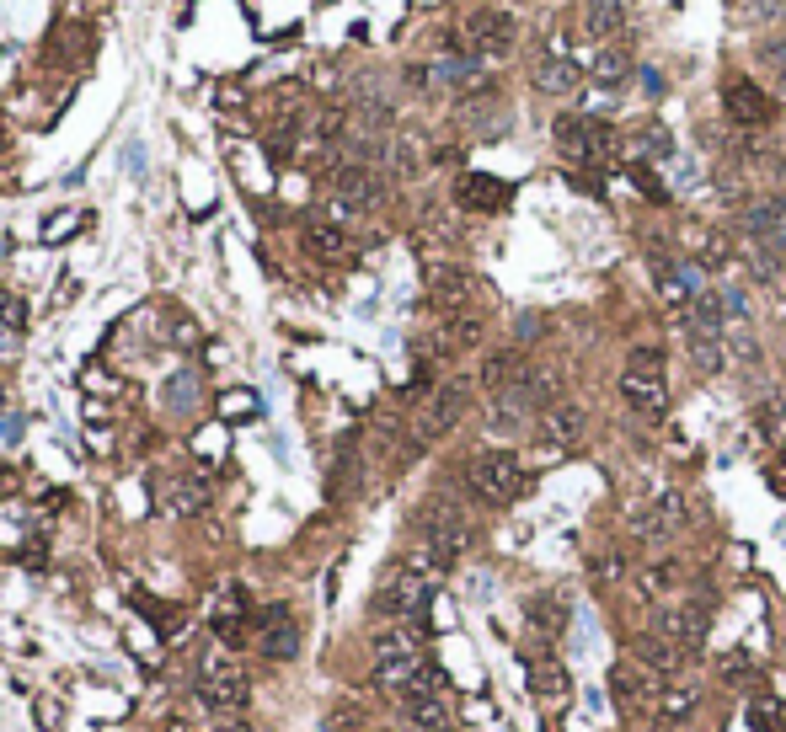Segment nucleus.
Returning a JSON list of instances; mask_svg holds the SVG:
<instances>
[{
    "instance_id": "18",
    "label": "nucleus",
    "mask_w": 786,
    "mask_h": 732,
    "mask_svg": "<svg viewBox=\"0 0 786 732\" xmlns=\"http://www.w3.org/2000/svg\"><path fill=\"white\" fill-rule=\"evenodd\" d=\"M428 300H434L444 316H460V310H471V300H476V278L466 268H434V278H428Z\"/></svg>"
},
{
    "instance_id": "5",
    "label": "nucleus",
    "mask_w": 786,
    "mask_h": 732,
    "mask_svg": "<svg viewBox=\"0 0 786 732\" xmlns=\"http://www.w3.org/2000/svg\"><path fill=\"white\" fill-rule=\"evenodd\" d=\"M428 604H434V578H428L423 567H412V562L380 588V615L412 620V626H423V610H428Z\"/></svg>"
},
{
    "instance_id": "20",
    "label": "nucleus",
    "mask_w": 786,
    "mask_h": 732,
    "mask_svg": "<svg viewBox=\"0 0 786 732\" xmlns=\"http://www.w3.org/2000/svg\"><path fill=\"white\" fill-rule=\"evenodd\" d=\"M631 27V0H583V33L589 38H621Z\"/></svg>"
},
{
    "instance_id": "4",
    "label": "nucleus",
    "mask_w": 786,
    "mask_h": 732,
    "mask_svg": "<svg viewBox=\"0 0 786 732\" xmlns=\"http://www.w3.org/2000/svg\"><path fill=\"white\" fill-rule=\"evenodd\" d=\"M551 134H557V150H562L567 166H599V161H610V134H605V123L589 118V113H562Z\"/></svg>"
},
{
    "instance_id": "16",
    "label": "nucleus",
    "mask_w": 786,
    "mask_h": 732,
    "mask_svg": "<svg viewBox=\"0 0 786 732\" xmlns=\"http://www.w3.org/2000/svg\"><path fill=\"white\" fill-rule=\"evenodd\" d=\"M524 674H530V690L546 700V706H562L567 695H573V679H567V663L557 652H530L524 658Z\"/></svg>"
},
{
    "instance_id": "42",
    "label": "nucleus",
    "mask_w": 786,
    "mask_h": 732,
    "mask_svg": "<svg viewBox=\"0 0 786 732\" xmlns=\"http://www.w3.org/2000/svg\"><path fill=\"white\" fill-rule=\"evenodd\" d=\"M0 321H6L11 332H22V326H27V310H22V300H0Z\"/></svg>"
},
{
    "instance_id": "33",
    "label": "nucleus",
    "mask_w": 786,
    "mask_h": 732,
    "mask_svg": "<svg viewBox=\"0 0 786 732\" xmlns=\"http://www.w3.org/2000/svg\"><path fill=\"white\" fill-rule=\"evenodd\" d=\"M760 433L776 449H786V396H770L765 407H760Z\"/></svg>"
},
{
    "instance_id": "2",
    "label": "nucleus",
    "mask_w": 786,
    "mask_h": 732,
    "mask_svg": "<svg viewBox=\"0 0 786 732\" xmlns=\"http://www.w3.org/2000/svg\"><path fill=\"white\" fill-rule=\"evenodd\" d=\"M198 700L214 711V722H230V716H241L246 700H252V679H246V668L236 658L209 652L204 668H198Z\"/></svg>"
},
{
    "instance_id": "23",
    "label": "nucleus",
    "mask_w": 786,
    "mask_h": 732,
    "mask_svg": "<svg viewBox=\"0 0 786 732\" xmlns=\"http://www.w3.org/2000/svg\"><path fill=\"white\" fill-rule=\"evenodd\" d=\"M305 252L311 257H321V262H343L353 246H348V230L343 225H332V220H305Z\"/></svg>"
},
{
    "instance_id": "39",
    "label": "nucleus",
    "mask_w": 786,
    "mask_h": 732,
    "mask_svg": "<svg viewBox=\"0 0 786 732\" xmlns=\"http://www.w3.org/2000/svg\"><path fill=\"white\" fill-rule=\"evenodd\" d=\"M33 716H38V727H43V732H54L59 722H65V706H59V700H49V695H43V700H33Z\"/></svg>"
},
{
    "instance_id": "32",
    "label": "nucleus",
    "mask_w": 786,
    "mask_h": 732,
    "mask_svg": "<svg viewBox=\"0 0 786 732\" xmlns=\"http://www.w3.org/2000/svg\"><path fill=\"white\" fill-rule=\"evenodd\" d=\"M754 59H760V70H770V81H776L781 97H786V33H781V38H765Z\"/></svg>"
},
{
    "instance_id": "31",
    "label": "nucleus",
    "mask_w": 786,
    "mask_h": 732,
    "mask_svg": "<svg viewBox=\"0 0 786 732\" xmlns=\"http://www.w3.org/2000/svg\"><path fill=\"white\" fill-rule=\"evenodd\" d=\"M690 711H696V690H685V684H669L658 695V722H685Z\"/></svg>"
},
{
    "instance_id": "9",
    "label": "nucleus",
    "mask_w": 786,
    "mask_h": 732,
    "mask_svg": "<svg viewBox=\"0 0 786 732\" xmlns=\"http://www.w3.org/2000/svg\"><path fill=\"white\" fill-rule=\"evenodd\" d=\"M471 407V385H439L434 396L423 401V412H418V428H412V439L418 444H434V439H444L455 423H460V412Z\"/></svg>"
},
{
    "instance_id": "1",
    "label": "nucleus",
    "mask_w": 786,
    "mask_h": 732,
    "mask_svg": "<svg viewBox=\"0 0 786 732\" xmlns=\"http://www.w3.org/2000/svg\"><path fill=\"white\" fill-rule=\"evenodd\" d=\"M375 684L385 695H418V690H444V674L423 652L418 631H385L375 642Z\"/></svg>"
},
{
    "instance_id": "19",
    "label": "nucleus",
    "mask_w": 786,
    "mask_h": 732,
    "mask_svg": "<svg viewBox=\"0 0 786 732\" xmlns=\"http://www.w3.org/2000/svg\"><path fill=\"white\" fill-rule=\"evenodd\" d=\"M455 204L460 209H476V214H492L508 204V182L503 177H487V171H466L455 182Z\"/></svg>"
},
{
    "instance_id": "40",
    "label": "nucleus",
    "mask_w": 786,
    "mask_h": 732,
    "mask_svg": "<svg viewBox=\"0 0 786 732\" xmlns=\"http://www.w3.org/2000/svg\"><path fill=\"white\" fill-rule=\"evenodd\" d=\"M220 412H225V417H252V412H257V396H252V391H230V396L220 401Z\"/></svg>"
},
{
    "instance_id": "22",
    "label": "nucleus",
    "mask_w": 786,
    "mask_h": 732,
    "mask_svg": "<svg viewBox=\"0 0 786 732\" xmlns=\"http://www.w3.org/2000/svg\"><path fill=\"white\" fill-rule=\"evenodd\" d=\"M535 91H546V97H573L578 81H583V70L573 65V54H546L541 65H535Z\"/></svg>"
},
{
    "instance_id": "45",
    "label": "nucleus",
    "mask_w": 786,
    "mask_h": 732,
    "mask_svg": "<svg viewBox=\"0 0 786 732\" xmlns=\"http://www.w3.org/2000/svg\"><path fill=\"white\" fill-rule=\"evenodd\" d=\"M22 433V417H0V439H17Z\"/></svg>"
},
{
    "instance_id": "13",
    "label": "nucleus",
    "mask_w": 786,
    "mask_h": 732,
    "mask_svg": "<svg viewBox=\"0 0 786 732\" xmlns=\"http://www.w3.org/2000/svg\"><path fill=\"white\" fill-rule=\"evenodd\" d=\"M722 113H728L738 129H765L776 107H770V97L749 75H728V81H722Z\"/></svg>"
},
{
    "instance_id": "34",
    "label": "nucleus",
    "mask_w": 786,
    "mask_h": 732,
    "mask_svg": "<svg viewBox=\"0 0 786 732\" xmlns=\"http://www.w3.org/2000/svg\"><path fill=\"white\" fill-rule=\"evenodd\" d=\"M669 155H674L669 129H658V123H653V129L637 134V161H669Z\"/></svg>"
},
{
    "instance_id": "24",
    "label": "nucleus",
    "mask_w": 786,
    "mask_h": 732,
    "mask_svg": "<svg viewBox=\"0 0 786 732\" xmlns=\"http://www.w3.org/2000/svg\"><path fill=\"white\" fill-rule=\"evenodd\" d=\"M402 711H407V722H418L423 732H444V727H450V700H444V690H418V695H407Z\"/></svg>"
},
{
    "instance_id": "43",
    "label": "nucleus",
    "mask_w": 786,
    "mask_h": 732,
    "mask_svg": "<svg viewBox=\"0 0 786 732\" xmlns=\"http://www.w3.org/2000/svg\"><path fill=\"white\" fill-rule=\"evenodd\" d=\"M514 337H541V316H519Z\"/></svg>"
},
{
    "instance_id": "28",
    "label": "nucleus",
    "mask_w": 786,
    "mask_h": 732,
    "mask_svg": "<svg viewBox=\"0 0 786 732\" xmlns=\"http://www.w3.org/2000/svg\"><path fill=\"white\" fill-rule=\"evenodd\" d=\"M626 75H631V49H626V43H605L599 59H594V81L605 86V91H615Z\"/></svg>"
},
{
    "instance_id": "6",
    "label": "nucleus",
    "mask_w": 786,
    "mask_h": 732,
    "mask_svg": "<svg viewBox=\"0 0 786 732\" xmlns=\"http://www.w3.org/2000/svg\"><path fill=\"white\" fill-rule=\"evenodd\" d=\"M514 38H519V27H514V17H508V11H498V6L471 11L466 27H460V43H466L471 59H498V54L514 49Z\"/></svg>"
},
{
    "instance_id": "44",
    "label": "nucleus",
    "mask_w": 786,
    "mask_h": 732,
    "mask_svg": "<svg viewBox=\"0 0 786 732\" xmlns=\"http://www.w3.org/2000/svg\"><path fill=\"white\" fill-rule=\"evenodd\" d=\"M642 91H647V97H658V91H664V75H658V70H642Z\"/></svg>"
},
{
    "instance_id": "17",
    "label": "nucleus",
    "mask_w": 786,
    "mask_h": 732,
    "mask_svg": "<svg viewBox=\"0 0 786 732\" xmlns=\"http://www.w3.org/2000/svg\"><path fill=\"white\" fill-rule=\"evenodd\" d=\"M631 658H637L647 674H658V679H674L685 668V658L690 652L680 647V642H669V636H658V631H642L637 642H631Z\"/></svg>"
},
{
    "instance_id": "12",
    "label": "nucleus",
    "mask_w": 786,
    "mask_h": 732,
    "mask_svg": "<svg viewBox=\"0 0 786 732\" xmlns=\"http://www.w3.org/2000/svg\"><path fill=\"white\" fill-rule=\"evenodd\" d=\"M257 647H262V658H273V663H289L300 652V620L289 615V604L257 610Z\"/></svg>"
},
{
    "instance_id": "8",
    "label": "nucleus",
    "mask_w": 786,
    "mask_h": 732,
    "mask_svg": "<svg viewBox=\"0 0 786 732\" xmlns=\"http://www.w3.org/2000/svg\"><path fill=\"white\" fill-rule=\"evenodd\" d=\"M685 524H690V503H685V492H658L653 503H647L637 513V540L647 545H669V540H680L685 535Z\"/></svg>"
},
{
    "instance_id": "38",
    "label": "nucleus",
    "mask_w": 786,
    "mask_h": 732,
    "mask_svg": "<svg viewBox=\"0 0 786 732\" xmlns=\"http://www.w3.org/2000/svg\"><path fill=\"white\" fill-rule=\"evenodd\" d=\"M722 679H728V684H754V679H760V668H754L749 652H728V658H722Z\"/></svg>"
},
{
    "instance_id": "36",
    "label": "nucleus",
    "mask_w": 786,
    "mask_h": 732,
    "mask_svg": "<svg viewBox=\"0 0 786 732\" xmlns=\"http://www.w3.org/2000/svg\"><path fill=\"white\" fill-rule=\"evenodd\" d=\"M728 11H733V22L760 27V22H770L781 11V0H728Z\"/></svg>"
},
{
    "instance_id": "41",
    "label": "nucleus",
    "mask_w": 786,
    "mask_h": 732,
    "mask_svg": "<svg viewBox=\"0 0 786 732\" xmlns=\"http://www.w3.org/2000/svg\"><path fill=\"white\" fill-rule=\"evenodd\" d=\"M70 230H81V214H54V220L43 225V241H65Z\"/></svg>"
},
{
    "instance_id": "37",
    "label": "nucleus",
    "mask_w": 786,
    "mask_h": 732,
    "mask_svg": "<svg viewBox=\"0 0 786 732\" xmlns=\"http://www.w3.org/2000/svg\"><path fill=\"white\" fill-rule=\"evenodd\" d=\"M214 631H220L230 647H241V642H246V610H241V604H225V610H214Z\"/></svg>"
},
{
    "instance_id": "11",
    "label": "nucleus",
    "mask_w": 786,
    "mask_h": 732,
    "mask_svg": "<svg viewBox=\"0 0 786 732\" xmlns=\"http://www.w3.org/2000/svg\"><path fill=\"white\" fill-rule=\"evenodd\" d=\"M653 631L680 642L685 652H696V647H706V631H712V604L706 599L701 604H669V610H658Z\"/></svg>"
},
{
    "instance_id": "14",
    "label": "nucleus",
    "mask_w": 786,
    "mask_h": 732,
    "mask_svg": "<svg viewBox=\"0 0 786 732\" xmlns=\"http://www.w3.org/2000/svg\"><path fill=\"white\" fill-rule=\"evenodd\" d=\"M621 396L631 412L642 417H664L669 412V385H664V369H642V364H626L621 369Z\"/></svg>"
},
{
    "instance_id": "47",
    "label": "nucleus",
    "mask_w": 786,
    "mask_h": 732,
    "mask_svg": "<svg viewBox=\"0 0 786 732\" xmlns=\"http://www.w3.org/2000/svg\"><path fill=\"white\" fill-rule=\"evenodd\" d=\"M220 732H252V727H246L241 716H230V722H220Z\"/></svg>"
},
{
    "instance_id": "21",
    "label": "nucleus",
    "mask_w": 786,
    "mask_h": 732,
    "mask_svg": "<svg viewBox=\"0 0 786 732\" xmlns=\"http://www.w3.org/2000/svg\"><path fill=\"white\" fill-rule=\"evenodd\" d=\"M583 428H589V417H583V407H578V401H567V396L557 401V407L541 412V433H546V444H557V449L578 444Z\"/></svg>"
},
{
    "instance_id": "46",
    "label": "nucleus",
    "mask_w": 786,
    "mask_h": 732,
    "mask_svg": "<svg viewBox=\"0 0 786 732\" xmlns=\"http://www.w3.org/2000/svg\"><path fill=\"white\" fill-rule=\"evenodd\" d=\"M11 353H17V332L6 326V332H0V358H11Z\"/></svg>"
},
{
    "instance_id": "25",
    "label": "nucleus",
    "mask_w": 786,
    "mask_h": 732,
    "mask_svg": "<svg viewBox=\"0 0 786 732\" xmlns=\"http://www.w3.org/2000/svg\"><path fill=\"white\" fill-rule=\"evenodd\" d=\"M198 396H204V380H198V369H177V375L161 385V407L172 412V417L198 412Z\"/></svg>"
},
{
    "instance_id": "35",
    "label": "nucleus",
    "mask_w": 786,
    "mask_h": 732,
    "mask_svg": "<svg viewBox=\"0 0 786 732\" xmlns=\"http://www.w3.org/2000/svg\"><path fill=\"white\" fill-rule=\"evenodd\" d=\"M385 161H391V171L396 177H412V171H418L423 161H418V139H391V145H385Z\"/></svg>"
},
{
    "instance_id": "30",
    "label": "nucleus",
    "mask_w": 786,
    "mask_h": 732,
    "mask_svg": "<svg viewBox=\"0 0 786 732\" xmlns=\"http://www.w3.org/2000/svg\"><path fill=\"white\" fill-rule=\"evenodd\" d=\"M690 252H696V268H728L733 246H728V236H717V230H701V236L690 241Z\"/></svg>"
},
{
    "instance_id": "7",
    "label": "nucleus",
    "mask_w": 786,
    "mask_h": 732,
    "mask_svg": "<svg viewBox=\"0 0 786 732\" xmlns=\"http://www.w3.org/2000/svg\"><path fill=\"white\" fill-rule=\"evenodd\" d=\"M610 690H615V706H621L626 716H658L664 684H658V674H647L637 658H621L610 668Z\"/></svg>"
},
{
    "instance_id": "48",
    "label": "nucleus",
    "mask_w": 786,
    "mask_h": 732,
    "mask_svg": "<svg viewBox=\"0 0 786 732\" xmlns=\"http://www.w3.org/2000/svg\"><path fill=\"white\" fill-rule=\"evenodd\" d=\"M166 732H193V727H188V722H172V727H166Z\"/></svg>"
},
{
    "instance_id": "3",
    "label": "nucleus",
    "mask_w": 786,
    "mask_h": 732,
    "mask_svg": "<svg viewBox=\"0 0 786 732\" xmlns=\"http://www.w3.org/2000/svg\"><path fill=\"white\" fill-rule=\"evenodd\" d=\"M466 481H471V497H476V503L508 508V503L524 492V465H519L514 449H482V455H471Z\"/></svg>"
},
{
    "instance_id": "15",
    "label": "nucleus",
    "mask_w": 786,
    "mask_h": 732,
    "mask_svg": "<svg viewBox=\"0 0 786 732\" xmlns=\"http://www.w3.org/2000/svg\"><path fill=\"white\" fill-rule=\"evenodd\" d=\"M738 230H744V241H770L786 230V193H760L749 198L744 209H738Z\"/></svg>"
},
{
    "instance_id": "26",
    "label": "nucleus",
    "mask_w": 786,
    "mask_h": 732,
    "mask_svg": "<svg viewBox=\"0 0 786 732\" xmlns=\"http://www.w3.org/2000/svg\"><path fill=\"white\" fill-rule=\"evenodd\" d=\"M524 620H530V631L541 636V642H557V636L567 631V610H562L557 594H535L530 604H524Z\"/></svg>"
},
{
    "instance_id": "27",
    "label": "nucleus",
    "mask_w": 786,
    "mask_h": 732,
    "mask_svg": "<svg viewBox=\"0 0 786 732\" xmlns=\"http://www.w3.org/2000/svg\"><path fill=\"white\" fill-rule=\"evenodd\" d=\"M166 508L182 513V519H188V513H204L209 508V481L204 476H172L166 481Z\"/></svg>"
},
{
    "instance_id": "10",
    "label": "nucleus",
    "mask_w": 786,
    "mask_h": 732,
    "mask_svg": "<svg viewBox=\"0 0 786 732\" xmlns=\"http://www.w3.org/2000/svg\"><path fill=\"white\" fill-rule=\"evenodd\" d=\"M332 193H337V209H375L380 198H385V182H380V171L375 166H364V161H343L332 171Z\"/></svg>"
},
{
    "instance_id": "29",
    "label": "nucleus",
    "mask_w": 786,
    "mask_h": 732,
    "mask_svg": "<svg viewBox=\"0 0 786 732\" xmlns=\"http://www.w3.org/2000/svg\"><path fill=\"white\" fill-rule=\"evenodd\" d=\"M685 348L696 375H722V364H728V337H685Z\"/></svg>"
}]
</instances>
